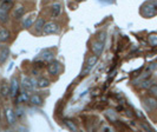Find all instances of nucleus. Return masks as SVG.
Returning <instances> with one entry per match:
<instances>
[{
    "label": "nucleus",
    "instance_id": "9",
    "mask_svg": "<svg viewBox=\"0 0 157 132\" xmlns=\"http://www.w3.org/2000/svg\"><path fill=\"white\" fill-rule=\"evenodd\" d=\"M53 58H55V53H53L52 51H50V50L44 51V52L39 55V59L41 62H51V60H53Z\"/></svg>",
    "mask_w": 157,
    "mask_h": 132
},
{
    "label": "nucleus",
    "instance_id": "23",
    "mask_svg": "<svg viewBox=\"0 0 157 132\" xmlns=\"http://www.w3.org/2000/svg\"><path fill=\"white\" fill-rule=\"evenodd\" d=\"M148 40H149V44L151 46H157V34L156 33H152L148 37Z\"/></svg>",
    "mask_w": 157,
    "mask_h": 132
},
{
    "label": "nucleus",
    "instance_id": "21",
    "mask_svg": "<svg viewBox=\"0 0 157 132\" xmlns=\"http://www.w3.org/2000/svg\"><path fill=\"white\" fill-rule=\"evenodd\" d=\"M8 20V12L5 9H1L0 8V23L6 24Z\"/></svg>",
    "mask_w": 157,
    "mask_h": 132
},
{
    "label": "nucleus",
    "instance_id": "28",
    "mask_svg": "<svg viewBox=\"0 0 157 132\" xmlns=\"http://www.w3.org/2000/svg\"><path fill=\"white\" fill-rule=\"evenodd\" d=\"M116 0H99L101 4H105V5H111V4H115Z\"/></svg>",
    "mask_w": 157,
    "mask_h": 132
},
{
    "label": "nucleus",
    "instance_id": "22",
    "mask_svg": "<svg viewBox=\"0 0 157 132\" xmlns=\"http://www.w3.org/2000/svg\"><path fill=\"white\" fill-rule=\"evenodd\" d=\"M152 85V80L149 79V78H147V79H144L143 81H141V89H150V86Z\"/></svg>",
    "mask_w": 157,
    "mask_h": 132
},
{
    "label": "nucleus",
    "instance_id": "30",
    "mask_svg": "<svg viewBox=\"0 0 157 132\" xmlns=\"http://www.w3.org/2000/svg\"><path fill=\"white\" fill-rule=\"evenodd\" d=\"M106 116L110 117L111 120H116V115H115V113H112V115H111V111H108V112H106Z\"/></svg>",
    "mask_w": 157,
    "mask_h": 132
},
{
    "label": "nucleus",
    "instance_id": "26",
    "mask_svg": "<svg viewBox=\"0 0 157 132\" xmlns=\"http://www.w3.org/2000/svg\"><path fill=\"white\" fill-rule=\"evenodd\" d=\"M149 90H150V93H152L154 96H157V85H151Z\"/></svg>",
    "mask_w": 157,
    "mask_h": 132
},
{
    "label": "nucleus",
    "instance_id": "27",
    "mask_svg": "<svg viewBox=\"0 0 157 132\" xmlns=\"http://www.w3.org/2000/svg\"><path fill=\"white\" fill-rule=\"evenodd\" d=\"M156 69H157V62H152V64H150L149 66H148V69H147V70L151 72V71L156 70Z\"/></svg>",
    "mask_w": 157,
    "mask_h": 132
},
{
    "label": "nucleus",
    "instance_id": "15",
    "mask_svg": "<svg viewBox=\"0 0 157 132\" xmlns=\"http://www.w3.org/2000/svg\"><path fill=\"white\" fill-rule=\"evenodd\" d=\"M144 105L149 110H154L157 107V100L154 98H145L144 99Z\"/></svg>",
    "mask_w": 157,
    "mask_h": 132
},
{
    "label": "nucleus",
    "instance_id": "29",
    "mask_svg": "<svg viewBox=\"0 0 157 132\" xmlns=\"http://www.w3.org/2000/svg\"><path fill=\"white\" fill-rule=\"evenodd\" d=\"M98 36H99V37H98L97 40H99V41H104V40H105V36H106V34H105V32H101Z\"/></svg>",
    "mask_w": 157,
    "mask_h": 132
},
{
    "label": "nucleus",
    "instance_id": "2",
    "mask_svg": "<svg viewBox=\"0 0 157 132\" xmlns=\"http://www.w3.org/2000/svg\"><path fill=\"white\" fill-rule=\"evenodd\" d=\"M21 87L24 89V91L31 92L37 87V80H34L31 77H24L23 81H21Z\"/></svg>",
    "mask_w": 157,
    "mask_h": 132
},
{
    "label": "nucleus",
    "instance_id": "4",
    "mask_svg": "<svg viewBox=\"0 0 157 132\" xmlns=\"http://www.w3.org/2000/svg\"><path fill=\"white\" fill-rule=\"evenodd\" d=\"M97 60H98V57L94 55H91L89 59H87L86 62V65H85V67H84V70H83V72H82V76H87L90 72H91V70L94 69V66L97 64Z\"/></svg>",
    "mask_w": 157,
    "mask_h": 132
},
{
    "label": "nucleus",
    "instance_id": "16",
    "mask_svg": "<svg viewBox=\"0 0 157 132\" xmlns=\"http://www.w3.org/2000/svg\"><path fill=\"white\" fill-rule=\"evenodd\" d=\"M30 103L32 105H37V106H40L43 105V98L40 97L39 94H33L30 97Z\"/></svg>",
    "mask_w": 157,
    "mask_h": 132
},
{
    "label": "nucleus",
    "instance_id": "17",
    "mask_svg": "<svg viewBox=\"0 0 157 132\" xmlns=\"http://www.w3.org/2000/svg\"><path fill=\"white\" fill-rule=\"evenodd\" d=\"M34 16L32 14V16H29V17H26L25 19L23 20V27H25V28H30L32 25L34 24Z\"/></svg>",
    "mask_w": 157,
    "mask_h": 132
},
{
    "label": "nucleus",
    "instance_id": "10",
    "mask_svg": "<svg viewBox=\"0 0 157 132\" xmlns=\"http://www.w3.org/2000/svg\"><path fill=\"white\" fill-rule=\"evenodd\" d=\"M62 13V5L58 4V2H55L52 6H51V17L52 18H58Z\"/></svg>",
    "mask_w": 157,
    "mask_h": 132
},
{
    "label": "nucleus",
    "instance_id": "25",
    "mask_svg": "<svg viewBox=\"0 0 157 132\" xmlns=\"http://www.w3.org/2000/svg\"><path fill=\"white\" fill-rule=\"evenodd\" d=\"M16 116H17V118H21V117L25 116V112H24L23 107H18V109L16 110Z\"/></svg>",
    "mask_w": 157,
    "mask_h": 132
},
{
    "label": "nucleus",
    "instance_id": "11",
    "mask_svg": "<svg viewBox=\"0 0 157 132\" xmlns=\"http://www.w3.org/2000/svg\"><path fill=\"white\" fill-rule=\"evenodd\" d=\"M45 20L43 18H38L36 21H34V32L36 33H43L44 30V26H45Z\"/></svg>",
    "mask_w": 157,
    "mask_h": 132
},
{
    "label": "nucleus",
    "instance_id": "31",
    "mask_svg": "<svg viewBox=\"0 0 157 132\" xmlns=\"http://www.w3.org/2000/svg\"><path fill=\"white\" fill-rule=\"evenodd\" d=\"M103 131H112V129L109 126H105V127H103Z\"/></svg>",
    "mask_w": 157,
    "mask_h": 132
},
{
    "label": "nucleus",
    "instance_id": "33",
    "mask_svg": "<svg viewBox=\"0 0 157 132\" xmlns=\"http://www.w3.org/2000/svg\"><path fill=\"white\" fill-rule=\"evenodd\" d=\"M156 109H157V107H156Z\"/></svg>",
    "mask_w": 157,
    "mask_h": 132
},
{
    "label": "nucleus",
    "instance_id": "12",
    "mask_svg": "<svg viewBox=\"0 0 157 132\" xmlns=\"http://www.w3.org/2000/svg\"><path fill=\"white\" fill-rule=\"evenodd\" d=\"M8 55H10V48L6 46H2L0 48V64H4L6 62Z\"/></svg>",
    "mask_w": 157,
    "mask_h": 132
},
{
    "label": "nucleus",
    "instance_id": "18",
    "mask_svg": "<svg viewBox=\"0 0 157 132\" xmlns=\"http://www.w3.org/2000/svg\"><path fill=\"white\" fill-rule=\"evenodd\" d=\"M50 85V80L46 79V78L44 77H40L38 78V80H37V87H39V89H45L47 86Z\"/></svg>",
    "mask_w": 157,
    "mask_h": 132
},
{
    "label": "nucleus",
    "instance_id": "7",
    "mask_svg": "<svg viewBox=\"0 0 157 132\" xmlns=\"http://www.w3.org/2000/svg\"><path fill=\"white\" fill-rule=\"evenodd\" d=\"M19 92V81L17 78H12L11 83H10V96L12 98H14Z\"/></svg>",
    "mask_w": 157,
    "mask_h": 132
},
{
    "label": "nucleus",
    "instance_id": "14",
    "mask_svg": "<svg viewBox=\"0 0 157 132\" xmlns=\"http://www.w3.org/2000/svg\"><path fill=\"white\" fill-rule=\"evenodd\" d=\"M8 94H10V85L4 81V83L0 84V96L5 98V97H7Z\"/></svg>",
    "mask_w": 157,
    "mask_h": 132
},
{
    "label": "nucleus",
    "instance_id": "5",
    "mask_svg": "<svg viewBox=\"0 0 157 132\" xmlns=\"http://www.w3.org/2000/svg\"><path fill=\"white\" fill-rule=\"evenodd\" d=\"M59 25L56 23H46L45 26H44V30H43V33L45 36H50V34H56L59 32Z\"/></svg>",
    "mask_w": 157,
    "mask_h": 132
},
{
    "label": "nucleus",
    "instance_id": "1",
    "mask_svg": "<svg viewBox=\"0 0 157 132\" xmlns=\"http://www.w3.org/2000/svg\"><path fill=\"white\" fill-rule=\"evenodd\" d=\"M141 14L147 18L154 17L157 14V1L151 0V1H147L142 5L141 7Z\"/></svg>",
    "mask_w": 157,
    "mask_h": 132
},
{
    "label": "nucleus",
    "instance_id": "20",
    "mask_svg": "<svg viewBox=\"0 0 157 132\" xmlns=\"http://www.w3.org/2000/svg\"><path fill=\"white\" fill-rule=\"evenodd\" d=\"M8 39H10V32L5 28H1L0 30V43H6Z\"/></svg>",
    "mask_w": 157,
    "mask_h": 132
},
{
    "label": "nucleus",
    "instance_id": "19",
    "mask_svg": "<svg viewBox=\"0 0 157 132\" xmlns=\"http://www.w3.org/2000/svg\"><path fill=\"white\" fill-rule=\"evenodd\" d=\"M29 100H30V96L27 93V91H24L21 93H19L18 98H17L18 103H27Z\"/></svg>",
    "mask_w": 157,
    "mask_h": 132
},
{
    "label": "nucleus",
    "instance_id": "32",
    "mask_svg": "<svg viewBox=\"0 0 157 132\" xmlns=\"http://www.w3.org/2000/svg\"><path fill=\"white\" fill-rule=\"evenodd\" d=\"M2 1H4V0H0V5H1V4H2Z\"/></svg>",
    "mask_w": 157,
    "mask_h": 132
},
{
    "label": "nucleus",
    "instance_id": "3",
    "mask_svg": "<svg viewBox=\"0 0 157 132\" xmlns=\"http://www.w3.org/2000/svg\"><path fill=\"white\" fill-rule=\"evenodd\" d=\"M47 71L51 76H57L62 71V66H60V62H57V60H51L48 62V65H47Z\"/></svg>",
    "mask_w": 157,
    "mask_h": 132
},
{
    "label": "nucleus",
    "instance_id": "24",
    "mask_svg": "<svg viewBox=\"0 0 157 132\" xmlns=\"http://www.w3.org/2000/svg\"><path fill=\"white\" fill-rule=\"evenodd\" d=\"M64 123H65V125L67 126L69 130H71V131H77V126L75 125V123H72L71 120L66 119V120H64Z\"/></svg>",
    "mask_w": 157,
    "mask_h": 132
},
{
    "label": "nucleus",
    "instance_id": "8",
    "mask_svg": "<svg viewBox=\"0 0 157 132\" xmlns=\"http://www.w3.org/2000/svg\"><path fill=\"white\" fill-rule=\"evenodd\" d=\"M5 115H6V119H7L8 125L13 126V125L16 124V122H17L16 111H13L11 107H7V109L5 110Z\"/></svg>",
    "mask_w": 157,
    "mask_h": 132
},
{
    "label": "nucleus",
    "instance_id": "13",
    "mask_svg": "<svg viewBox=\"0 0 157 132\" xmlns=\"http://www.w3.org/2000/svg\"><path fill=\"white\" fill-rule=\"evenodd\" d=\"M24 14H25V7L23 5H19L13 9V18H16V19H20Z\"/></svg>",
    "mask_w": 157,
    "mask_h": 132
},
{
    "label": "nucleus",
    "instance_id": "6",
    "mask_svg": "<svg viewBox=\"0 0 157 132\" xmlns=\"http://www.w3.org/2000/svg\"><path fill=\"white\" fill-rule=\"evenodd\" d=\"M91 50L97 57L101 55L103 53V51H104V43L99 41V40H94V43L91 44Z\"/></svg>",
    "mask_w": 157,
    "mask_h": 132
}]
</instances>
